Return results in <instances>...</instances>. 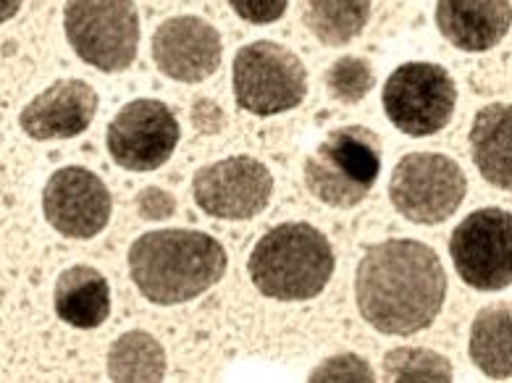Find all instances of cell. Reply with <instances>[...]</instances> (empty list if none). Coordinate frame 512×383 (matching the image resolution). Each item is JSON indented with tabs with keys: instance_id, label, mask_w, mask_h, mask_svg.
Here are the masks:
<instances>
[{
	"instance_id": "6da1fadb",
	"label": "cell",
	"mask_w": 512,
	"mask_h": 383,
	"mask_svg": "<svg viewBox=\"0 0 512 383\" xmlns=\"http://www.w3.org/2000/svg\"><path fill=\"white\" fill-rule=\"evenodd\" d=\"M447 297V273L428 244L386 239L368 247L355 271V305L379 334L410 336L434 326Z\"/></svg>"
},
{
	"instance_id": "7a4b0ae2",
	"label": "cell",
	"mask_w": 512,
	"mask_h": 383,
	"mask_svg": "<svg viewBox=\"0 0 512 383\" xmlns=\"http://www.w3.org/2000/svg\"><path fill=\"white\" fill-rule=\"evenodd\" d=\"M224 244L192 229L148 231L129 247V276L153 305L171 307L197 300L224 279Z\"/></svg>"
},
{
	"instance_id": "3957f363",
	"label": "cell",
	"mask_w": 512,
	"mask_h": 383,
	"mask_svg": "<svg viewBox=\"0 0 512 383\" xmlns=\"http://www.w3.org/2000/svg\"><path fill=\"white\" fill-rule=\"evenodd\" d=\"M337 268L331 242L305 221L279 223L258 239L247 258L250 281L263 297L308 302L329 286Z\"/></svg>"
},
{
	"instance_id": "277c9868",
	"label": "cell",
	"mask_w": 512,
	"mask_h": 383,
	"mask_svg": "<svg viewBox=\"0 0 512 383\" xmlns=\"http://www.w3.org/2000/svg\"><path fill=\"white\" fill-rule=\"evenodd\" d=\"M381 176V140L360 124L339 126L308 155L305 187L331 208L350 210L371 195Z\"/></svg>"
},
{
	"instance_id": "5b68a950",
	"label": "cell",
	"mask_w": 512,
	"mask_h": 383,
	"mask_svg": "<svg viewBox=\"0 0 512 383\" xmlns=\"http://www.w3.org/2000/svg\"><path fill=\"white\" fill-rule=\"evenodd\" d=\"M64 32L87 66L106 74L127 71L140 53V11L134 0H66Z\"/></svg>"
},
{
	"instance_id": "8992f818",
	"label": "cell",
	"mask_w": 512,
	"mask_h": 383,
	"mask_svg": "<svg viewBox=\"0 0 512 383\" xmlns=\"http://www.w3.org/2000/svg\"><path fill=\"white\" fill-rule=\"evenodd\" d=\"M234 100L253 116H279L308 95V71L295 50L279 42L258 40L237 50L232 66Z\"/></svg>"
},
{
	"instance_id": "52a82bcc",
	"label": "cell",
	"mask_w": 512,
	"mask_h": 383,
	"mask_svg": "<svg viewBox=\"0 0 512 383\" xmlns=\"http://www.w3.org/2000/svg\"><path fill=\"white\" fill-rule=\"evenodd\" d=\"M468 195V179L455 158L442 153H410L392 171L389 200L410 223L436 226L457 213Z\"/></svg>"
},
{
	"instance_id": "ba28073f",
	"label": "cell",
	"mask_w": 512,
	"mask_h": 383,
	"mask_svg": "<svg viewBox=\"0 0 512 383\" xmlns=\"http://www.w3.org/2000/svg\"><path fill=\"white\" fill-rule=\"evenodd\" d=\"M386 119L407 137H431L452 121L457 84L439 63L410 61L389 74L381 92Z\"/></svg>"
},
{
	"instance_id": "9c48e42d",
	"label": "cell",
	"mask_w": 512,
	"mask_h": 383,
	"mask_svg": "<svg viewBox=\"0 0 512 383\" xmlns=\"http://www.w3.org/2000/svg\"><path fill=\"white\" fill-rule=\"evenodd\" d=\"M510 210L481 208L457 223L449 237L455 271L478 292H502L512 284Z\"/></svg>"
},
{
	"instance_id": "30bf717a",
	"label": "cell",
	"mask_w": 512,
	"mask_h": 383,
	"mask_svg": "<svg viewBox=\"0 0 512 383\" xmlns=\"http://www.w3.org/2000/svg\"><path fill=\"white\" fill-rule=\"evenodd\" d=\"M182 129L163 100L140 98L121 108L108 124L106 147L113 163L134 174L158 171L171 161Z\"/></svg>"
},
{
	"instance_id": "8fae6325",
	"label": "cell",
	"mask_w": 512,
	"mask_h": 383,
	"mask_svg": "<svg viewBox=\"0 0 512 383\" xmlns=\"http://www.w3.org/2000/svg\"><path fill=\"white\" fill-rule=\"evenodd\" d=\"M192 197L205 216L250 221L260 216L274 197V174L253 155H232L197 171Z\"/></svg>"
},
{
	"instance_id": "7c38bea8",
	"label": "cell",
	"mask_w": 512,
	"mask_h": 383,
	"mask_svg": "<svg viewBox=\"0 0 512 383\" xmlns=\"http://www.w3.org/2000/svg\"><path fill=\"white\" fill-rule=\"evenodd\" d=\"M113 197L85 166L58 168L43 189V216L66 239H95L111 223Z\"/></svg>"
},
{
	"instance_id": "4fadbf2b",
	"label": "cell",
	"mask_w": 512,
	"mask_h": 383,
	"mask_svg": "<svg viewBox=\"0 0 512 383\" xmlns=\"http://www.w3.org/2000/svg\"><path fill=\"white\" fill-rule=\"evenodd\" d=\"M155 69L182 84H197L216 74L224 56V42L211 21L200 16H174L153 32Z\"/></svg>"
},
{
	"instance_id": "5bb4252c",
	"label": "cell",
	"mask_w": 512,
	"mask_h": 383,
	"mask_svg": "<svg viewBox=\"0 0 512 383\" xmlns=\"http://www.w3.org/2000/svg\"><path fill=\"white\" fill-rule=\"evenodd\" d=\"M100 98L85 79H61L29 100L19 113V126L37 142L74 140L90 129Z\"/></svg>"
},
{
	"instance_id": "9a60e30c",
	"label": "cell",
	"mask_w": 512,
	"mask_h": 383,
	"mask_svg": "<svg viewBox=\"0 0 512 383\" xmlns=\"http://www.w3.org/2000/svg\"><path fill=\"white\" fill-rule=\"evenodd\" d=\"M510 0H436L439 35L465 53L497 48L510 35Z\"/></svg>"
},
{
	"instance_id": "2e32d148",
	"label": "cell",
	"mask_w": 512,
	"mask_h": 383,
	"mask_svg": "<svg viewBox=\"0 0 512 383\" xmlns=\"http://www.w3.org/2000/svg\"><path fill=\"white\" fill-rule=\"evenodd\" d=\"M53 305L66 326L92 331L103 326L111 315V286L98 268L71 265L58 276Z\"/></svg>"
},
{
	"instance_id": "e0dca14e",
	"label": "cell",
	"mask_w": 512,
	"mask_h": 383,
	"mask_svg": "<svg viewBox=\"0 0 512 383\" xmlns=\"http://www.w3.org/2000/svg\"><path fill=\"white\" fill-rule=\"evenodd\" d=\"M512 111L507 103H491L476 113L470 126V155L478 174L497 189H512L510 158Z\"/></svg>"
},
{
	"instance_id": "ac0fdd59",
	"label": "cell",
	"mask_w": 512,
	"mask_h": 383,
	"mask_svg": "<svg viewBox=\"0 0 512 383\" xmlns=\"http://www.w3.org/2000/svg\"><path fill=\"white\" fill-rule=\"evenodd\" d=\"M512 310L507 302L484 307L470 326V360L484 376L507 381L512 376Z\"/></svg>"
},
{
	"instance_id": "d6986e66",
	"label": "cell",
	"mask_w": 512,
	"mask_h": 383,
	"mask_svg": "<svg viewBox=\"0 0 512 383\" xmlns=\"http://www.w3.org/2000/svg\"><path fill=\"white\" fill-rule=\"evenodd\" d=\"M300 6L308 32L326 48L360 37L371 19V0H300Z\"/></svg>"
},
{
	"instance_id": "ffe728a7",
	"label": "cell",
	"mask_w": 512,
	"mask_h": 383,
	"mask_svg": "<svg viewBox=\"0 0 512 383\" xmlns=\"http://www.w3.org/2000/svg\"><path fill=\"white\" fill-rule=\"evenodd\" d=\"M108 378L116 383H158L166 376V349L148 331H127L108 349Z\"/></svg>"
},
{
	"instance_id": "44dd1931",
	"label": "cell",
	"mask_w": 512,
	"mask_h": 383,
	"mask_svg": "<svg viewBox=\"0 0 512 383\" xmlns=\"http://www.w3.org/2000/svg\"><path fill=\"white\" fill-rule=\"evenodd\" d=\"M381 373L394 383H452L455 370L447 357L423 347H394L384 355Z\"/></svg>"
},
{
	"instance_id": "7402d4cb",
	"label": "cell",
	"mask_w": 512,
	"mask_h": 383,
	"mask_svg": "<svg viewBox=\"0 0 512 383\" xmlns=\"http://www.w3.org/2000/svg\"><path fill=\"white\" fill-rule=\"evenodd\" d=\"M373 84H376L373 66L358 56H342L326 71V92L331 100L342 105H358L360 100L368 98Z\"/></svg>"
},
{
	"instance_id": "603a6c76",
	"label": "cell",
	"mask_w": 512,
	"mask_h": 383,
	"mask_svg": "<svg viewBox=\"0 0 512 383\" xmlns=\"http://www.w3.org/2000/svg\"><path fill=\"white\" fill-rule=\"evenodd\" d=\"M308 381L323 383V381H342V383H371L376 381L373 368L365 363L360 355H334L326 363L318 365L310 373Z\"/></svg>"
},
{
	"instance_id": "cb8c5ba5",
	"label": "cell",
	"mask_w": 512,
	"mask_h": 383,
	"mask_svg": "<svg viewBox=\"0 0 512 383\" xmlns=\"http://www.w3.org/2000/svg\"><path fill=\"white\" fill-rule=\"evenodd\" d=\"M229 6L239 19L266 27V24H274L287 14L289 0H229Z\"/></svg>"
},
{
	"instance_id": "d4e9b609",
	"label": "cell",
	"mask_w": 512,
	"mask_h": 383,
	"mask_svg": "<svg viewBox=\"0 0 512 383\" xmlns=\"http://www.w3.org/2000/svg\"><path fill=\"white\" fill-rule=\"evenodd\" d=\"M134 205L142 221H166L176 213V197L161 187H145Z\"/></svg>"
},
{
	"instance_id": "484cf974",
	"label": "cell",
	"mask_w": 512,
	"mask_h": 383,
	"mask_svg": "<svg viewBox=\"0 0 512 383\" xmlns=\"http://www.w3.org/2000/svg\"><path fill=\"white\" fill-rule=\"evenodd\" d=\"M192 124H195V129L200 134H218L224 129L226 116L218 108V103H213L208 98H200L195 103V108H192Z\"/></svg>"
},
{
	"instance_id": "4316f807",
	"label": "cell",
	"mask_w": 512,
	"mask_h": 383,
	"mask_svg": "<svg viewBox=\"0 0 512 383\" xmlns=\"http://www.w3.org/2000/svg\"><path fill=\"white\" fill-rule=\"evenodd\" d=\"M24 0H0V24H6V21L14 19L19 11H22Z\"/></svg>"
}]
</instances>
